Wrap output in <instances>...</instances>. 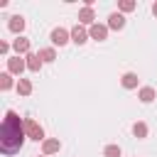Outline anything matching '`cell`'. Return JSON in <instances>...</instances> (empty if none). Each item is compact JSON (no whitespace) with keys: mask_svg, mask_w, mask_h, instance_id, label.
Listing matches in <instances>:
<instances>
[{"mask_svg":"<svg viewBox=\"0 0 157 157\" xmlns=\"http://www.w3.org/2000/svg\"><path fill=\"white\" fill-rule=\"evenodd\" d=\"M27 140V132H25V120L15 113V110H7L5 118H2V125H0V152L2 155H15L22 150Z\"/></svg>","mask_w":157,"mask_h":157,"instance_id":"1","label":"cell"},{"mask_svg":"<svg viewBox=\"0 0 157 157\" xmlns=\"http://www.w3.org/2000/svg\"><path fill=\"white\" fill-rule=\"evenodd\" d=\"M25 132H27V137L34 140V142H44V140H47V137H44V128H42L34 118H25Z\"/></svg>","mask_w":157,"mask_h":157,"instance_id":"2","label":"cell"},{"mask_svg":"<svg viewBox=\"0 0 157 157\" xmlns=\"http://www.w3.org/2000/svg\"><path fill=\"white\" fill-rule=\"evenodd\" d=\"M49 39H52V44H54V47H64V44H69V42H71V32H69V29H64V27H54V29H52V34H49Z\"/></svg>","mask_w":157,"mask_h":157,"instance_id":"3","label":"cell"},{"mask_svg":"<svg viewBox=\"0 0 157 157\" xmlns=\"http://www.w3.org/2000/svg\"><path fill=\"white\" fill-rule=\"evenodd\" d=\"M25 27H27V20H25L22 15H12V17L7 20V29H10L12 34H17V37H22Z\"/></svg>","mask_w":157,"mask_h":157,"instance_id":"4","label":"cell"},{"mask_svg":"<svg viewBox=\"0 0 157 157\" xmlns=\"http://www.w3.org/2000/svg\"><path fill=\"white\" fill-rule=\"evenodd\" d=\"M25 69H27V61H25L22 56H17V54H15V56H7V71H10V74H17V76L22 78V71H25Z\"/></svg>","mask_w":157,"mask_h":157,"instance_id":"5","label":"cell"},{"mask_svg":"<svg viewBox=\"0 0 157 157\" xmlns=\"http://www.w3.org/2000/svg\"><path fill=\"white\" fill-rule=\"evenodd\" d=\"M88 37L96 39V42H105V39H108V25H101V22L91 25V27H88Z\"/></svg>","mask_w":157,"mask_h":157,"instance_id":"6","label":"cell"},{"mask_svg":"<svg viewBox=\"0 0 157 157\" xmlns=\"http://www.w3.org/2000/svg\"><path fill=\"white\" fill-rule=\"evenodd\" d=\"M88 39H91V37H88V29H86L83 25H74V27H71V42H74V44L81 47V44H86Z\"/></svg>","mask_w":157,"mask_h":157,"instance_id":"7","label":"cell"},{"mask_svg":"<svg viewBox=\"0 0 157 157\" xmlns=\"http://www.w3.org/2000/svg\"><path fill=\"white\" fill-rule=\"evenodd\" d=\"M78 25H83V27L96 25V12H93V7H81V10H78Z\"/></svg>","mask_w":157,"mask_h":157,"instance_id":"8","label":"cell"},{"mask_svg":"<svg viewBox=\"0 0 157 157\" xmlns=\"http://www.w3.org/2000/svg\"><path fill=\"white\" fill-rule=\"evenodd\" d=\"M105 25H108V29H115V32H120V29L125 27V15H123V12H110Z\"/></svg>","mask_w":157,"mask_h":157,"instance_id":"9","label":"cell"},{"mask_svg":"<svg viewBox=\"0 0 157 157\" xmlns=\"http://www.w3.org/2000/svg\"><path fill=\"white\" fill-rule=\"evenodd\" d=\"M61 150V142H59V137H47L44 142H42V155H56Z\"/></svg>","mask_w":157,"mask_h":157,"instance_id":"10","label":"cell"},{"mask_svg":"<svg viewBox=\"0 0 157 157\" xmlns=\"http://www.w3.org/2000/svg\"><path fill=\"white\" fill-rule=\"evenodd\" d=\"M29 47H32V44H29L27 37H17V39L12 42V49H15L17 56H27V54H29Z\"/></svg>","mask_w":157,"mask_h":157,"instance_id":"11","label":"cell"},{"mask_svg":"<svg viewBox=\"0 0 157 157\" xmlns=\"http://www.w3.org/2000/svg\"><path fill=\"white\" fill-rule=\"evenodd\" d=\"M137 83H140V78H137V74H135V71H125V74L120 76V86H123V88H128V91L137 88Z\"/></svg>","mask_w":157,"mask_h":157,"instance_id":"12","label":"cell"},{"mask_svg":"<svg viewBox=\"0 0 157 157\" xmlns=\"http://www.w3.org/2000/svg\"><path fill=\"white\" fill-rule=\"evenodd\" d=\"M25 61H27V69H29L32 74H39V71H42V66H44V61L39 59V54H32V52L25 56Z\"/></svg>","mask_w":157,"mask_h":157,"instance_id":"13","label":"cell"},{"mask_svg":"<svg viewBox=\"0 0 157 157\" xmlns=\"http://www.w3.org/2000/svg\"><path fill=\"white\" fill-rule=\"evenodd\" d=\"M137 98H140V103H152V101L157 98V91H155L152 86H142V88L137 91Z\"/></svg>","mask_w":157,"mask_h":157,"instance_id":"14","label":"cell"},{"mask_svg":"<svg viewBox=\"0 0 157 157\" xmlns=\"http://www.w3.org/2000/svg\"><path fill=\"white\" fill-rule=\"evenodd\" d=\"M147 132H150V128H147V123H142V120H137V123L132 125V135H135L137 140H145V137H147Z\"/></svg>","mask_w":157,"mask_h":157,"instance_id":"15","label":"cell"},{"mask_svg":"<svg viewBox=\"0 0 157 157\" xmlns=\"http://www.w3.org/2000/svg\"><path fill=\"white\" fill-rule=\"evenodd\" d=\"M39 59H42L44 64H52V61L56 59V52H54V47H44V49H39Z\"/></svg>","mask_w":157,"mask_h":157,"instance_id":"16","label":"cell"},{"mask_svg":"<svg viewBox=\"0 0 157 157\" xmlns=\"http://www.w3.org/2000/svg\"><path fill=\"white\" fill-rule=\"evenodd\" d=\"M15 88H17L20 96H29V93H32V81H29V78H20Z\"/></svg>","mask_w":157,"mask_h":157,"instance_id":"17","label":"cell"},{"mask_svg":"<svg viewBox=\"0 0 157 157\" xmlns=\"http://www.w3.org/2000/svg\"><path fill=\"white\" fill-rule=\"evenodd\" d=\"M135 7H137L135 0H118V12H123V15H125V12H132Z\"/></svg>","mask_w":157,"mask_h":157,"instance_id":"18","label":"cell"},{"mask_svg":"<svg viewBox=\"0 0 157 157\" xmlns=\"http://www.w3.org/2000/svg\"><path fill=\"white\" fill-rule=\"evenodd\" d=\"M103 157H123V150L118 145H105L103 147Z\"/></svg>","mask_w":157,"mask_h":157,"instance_id":"19","label":"cell"},{"mask_svg":"<svg viewBox=\"0 0 157 157\" xmlns=\"http://www.w3.org/2000/svg\"><path fill=\"white\" fill-rule=\"evenodd\" d=\"M0 88H2V91H10V88H12V74H10V71L0 74Z\"/></svg>","mask_w":157,"mask_h":157,"instance_id":"20","label":"cell"},{"mask_svg":"<svg viewBox=\"0 0 157 157\" xmlns=\"http://www.w3.org/2000/svg\"><path fill=\"white\" fill-rule=\"evenodd\" d=\"M7 52H10V44H7V42H0V54L7 56Z\"/></svg>","mask_w":157,"mask_h":157,"instance_id":"21","label":"cell"},{"mask_svg":"<svg viewBox=\"0 0 157 157\" xmlns=\"http://www.w3.org/2000/svg\"><path fill=\"white\" fill-rule=\"evenodd\" d=\"M152 15H155V17H157V0H155V2H152Z\"/></svg>","mask_w":157,"mask_h":157,"instance_id":"22","label":"cell"},{"mask_svg":"<svg viewBox=\"0 0 157 157\" xmlns=\"http://www.w3.org/2000/svg\"><path fill=\"white\" fill-rule=\"evenodd\" d=\"M37 157H39V155H37ZM42 157H47V155H42Z\"/></svg>","mask_w":157,"mask_h":157,"instance_id":"23","label":"cell"}]
</instances>
